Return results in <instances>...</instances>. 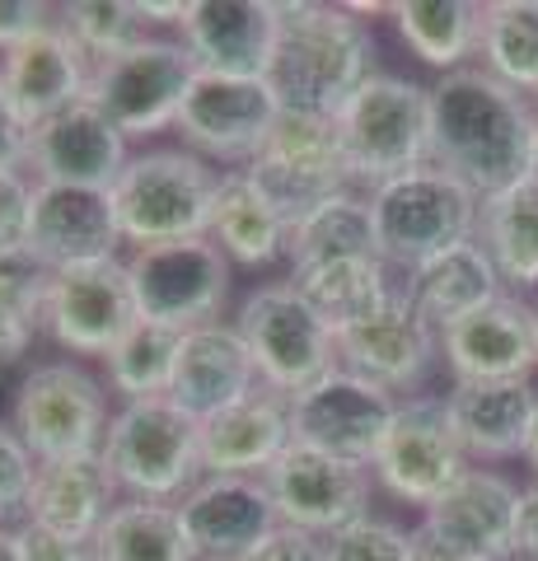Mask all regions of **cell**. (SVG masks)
Segmentation results:
<instances>
[{"instance_id": "32", "label": "cell", "mask_w": 538, "mask_h": 561, "mask_svg": "<svg viewBox=\"0 0 538 561\" xmlns=\"http://www.w3.org/2000/svg\"><path fill=\"white\" fill-rule=\"evenodd\" d=\"M211 239L239 267H267V262L286 257V220L276 216V206L257 192V183L244 169H230L220 179L216 210H211Z\"/></svg>"}, {"instance_id": "37", "label": "cell", "mask_w": 538, "mask_h": 561, "mask_svg": "<svg viewBox=\"0 0 538 561\" xmlns=\"http://www.w3.org/2000/svg\"><path fill=\"white\" fill-rule=\"evenodd\" d=\"M179 346H183V332L160 328V323H136L127 337L103 356V365H108V389L123 393L127 402L169 398L173 370H179Z\"/></svg>"}, {"instance_id": "20", "label": "cell", "mask_w": 538, "mask_h": 561, "mask_svg": "<svg viewBox=\"0 0 538 561\" xmlns=\"http://www.w3.org/2000/svg\"><path fill=\"white\" fill-rule=\"evenodd\" d=\"M179 33L193 66L206 76L267 80L282 14L276 0H187Z\"/></svg>"}, {"instance_id": "6", "label": "cell", "mask_w": 538, "mask_h": 561, "mask_svg": "<svg viewBox=\"0 0 538 561\" xmlns=\"http://www.w3.org/2000/svg\"><path fill=\"white\" fill-rule=\"evenodd\" d=\"M478 210L482 197L459 179H449L436 164L412 169L403 179L370 192V220H375V253L385 267H422L455 243L478 239Z\"/></svg>"}, {"instance_id": "8", "label": "cell", "mask_w": 538, "mask_h": 561, "mask_svg": "<svg viewBox=\"0 0 538 561\" xmlns=\"http://www.w3.org/2000/svg\"><path fill=\"white\" fill-rule=\"evenodd\" d=\"M244 173L276 206V216L286 220V230L295 220H305L309 210H319L323 202L352 192V173H346L337 122L314 117V113H286L282 108L276 127L263 140V150L244 164Z\"/></svg>"}, {"instance_id": "51", "label": "cell", "mask_w": 538, "mask_h": 561, "mask_svg": "<svg viewBox=\"0 0 538 561\" xmlns=\"http://www.w3.org/2000/svg\"><path fill=\"white\" fill-rule=\"evenodd\" d=\"M525 459H529V468L538 472V416H534V431H529V445H525Z\"/></svg>"}, {"instance_id": "25", "label": "cell", "mask_w": 538, "mask_h": 561, "mask_svg": "<svg viewBox=\"0 0 538 561\" xmlns=\"http://www.w3.org/2000/svg\"><path fill=\"white\" fill-rule=\"evenodd\" d=\"M253 389H263V379L253 370V356L234 323H202L183 332L179 346V370H173L169 398L179 402L187 416H216L234 402H244Z\"/></svg>"}, {"instance_id": "9", "label": "cell", "mask_w": 538, "mask_h": 561, "mask_svg": "<svg viewBox=\"0 0 538 561\" xmlns=\"http://www.w3.org/2000/svg\"><path fill=\"white\" fill-rule=\"evenodd\" d=\"M239 337H244L253 370L263 389L295 398L309 383H319L328 370H337V337L323 328V319L295 295L290 280L257 286L239 305Z\"/></svg>"}, {"instance_id": "30", "label": "cell", "mask_w": 538, "mask_h": 561, "mask_svg": "<svg viewBox=\"0 0 538 561\" xmlns=\"http://www.w3.org/2000/svg\"><path fill=\"white\" fill-rule=\"evenodd\" d=\"M286 280L295 286V295L319 313L333 337H342V332L356 328L360 319H370L393 295L389 267L379 257H337V262H323V267L290 272Z\"/></svg>"}, {"instance_id": "22", "label": "cell", "mask_w": 538, "mask_h": 561, "mask_svg": "<svg viewBox=\"0 0 538 561\" xmlns=\"http://www.w3.org/2000/svg\"><path fill=\"white\" fill-rule=\"evenodd\" d=\"M179 524L193 561H244L282 519L263 478H202L179 501Z\"/></svg>"}, {"instance_id": "7", "label": "cell", "mask_w": 538, "mask_h": 561, "mask_svg": "<svg viewBox=\"0 0 538 561\" xmlns=\"http://www.w3.org/2000/svg\"><path fill=\"white\" fill-rule=\"evenodd\" d=\"M10 426L33 449L38 463H57V459L103 454L113 412L103 383L80 360H43L14 389Z\"/></svg>"}, {"instance_id": "21", "label": "cell", "mask_w": 538, "mask_h": 561, "mask_svg": "<svg viewBox=\"0 0 538 561\" xmlns=\"http://www.w3.org/2000/svg\"><path fill=\"white\" fill-rule=\"evenodd\" d=\"M117 243H123V230H117L108 192L33 179L28 257L38 262L43 272L84 267V262H108V257H117Z\"/></svg>"}, {"instance_id": "19", "label": "cell", "mask_w": 538, "mask_h": 561, "mask_svg": "<svg viewBox=\"0 0 538 561\" xmlns=\"http://www.w3.org/2000/svg\"><path fill=\"white\" fill-rule=\"evenodd\" d=\"M436 356H440V332L416 313V305L408 300L403 286H393V295L370 313V319H360L356 328H346L337 337L342 370L370 379L389 393L416 389L431 365H436Z\"/></svg>"}, {"instance_id": "31", "label": "cell", "mask_w": 538, "mask_h": 561, "mask_svg": "<svg viewBox=\"0 0 538 561\" xmlns=\"http://www.w3.org/2000/svg\"><path fill=\"white\" fill-rule=\"evenodd\" d=\"M478 243L488 249L506 286H538V173L482 197Z\"/></svg>"}, {"instance_id": "41", "label": "cell", "mask_w": 538, "mask_h": 561, "mask_svg": "<svg viewBox=\"0 0 538 561\" xmlns=\"http://www.w3.org/2000/svg\"><path fill=\"white\" fill-rule=\"evenodd\" d=\"M33 478H38L33 449L14 435V426H0V529H5L14 515H28Z\"/></svg>"}, {"instance_id": "46", "label": "cell", "mask_w": 538, "mask_h": 561, "mask_svg": "<svg viewBox=\"0 0 538 561\" xmlns=\"http://www.w3.org/2000/svg\"><path fill=\"white\" fill-rule=\"evenodd\" d=\"M511 561H538V482H534V486H519Z\"/></svg>"}, {"instance_id": "39", "label": "cell", "mask_w": 538, "mask_h": 561, "mask_svg": "<svg viewBox=\"0 0 538 561\" xmlns=\"http://www.w3.org/2000/svg\"><path fill=\"white\" fill-rule=\"evenodd\" d=\"M61 28L80 43V51L94 66L146 38L136 0H76V5H61Z\"/></svg>"}, {"instance_id": "44", "label": "cell", "mask_w": 538, "mask_h": 561, "mask_svg": "<svg viewBox=\"0 0 538 561\" xmlns=\"http://www.w3.org/2000/svg\"><path fill=\"white\" fill-rule=\"evenodd\" d=\"M244 561H323V538L290 529V524H276Z\"/></svg>"}, {"instance_id": "49", "label": "cell", "mask_w": 538, "mask_h": 561, "mask_svg": "<svg viewBox=\"0 0 538 561\" xmlns=\"http://www.w3.org/2000/svg\"><path fill=\"white\" fill-rule=\"evenodd\" d=\"M416 561H463V557H455V552H440V548H431V542L416 538Z\"/></svg>"}, {"instance_id": "33", "label": "cell", "mask_w": 538, "mask_h": 561, "mask_svg": "<svg viewBox=\"0 0 538 561\" xmlns=\"http://www.w3.org/2000/svg\"><path fill=\"white\" fill-rule=\"evenodd\" d=\"M398 38L416 61L436 66L440 76L463 70L482 43V5L478 0H398L389 5Z\"/></svg>"}, {"instance_id": "45", "label": "cell", "mask_w": 538, "mask_h": 561, "mask_svg": "<svg viewBox=\"0 0 538 561\" xmlns=\"http://www.w3.org/2000/svg\"><path fill=\"white\" fill-rule=\"evenodd\" d=\"M47 5H38V0H0V51L20 47L24 38H33L38 28H47Z\"/></svg>"}, {"instance_id": "23", "label": "cell", "mask_w": 538, "mask_h": 561, "mask_svg": "<svg viewBox=\"0 0 538 561\" xmlns=\"http://www.w3.org/2000/svg\"><path fill=\"white\" fill-rule=\"evenodd\" d=\"M440 356L455 383L529 379L538 365L534 305L515 300V295H496L492 305H482L478 313L440 332Z\"/></svg>"}, {"instance_id": "27", "label": "cell", "mask_w": 538, "mask_h": 561, "mask_svg": "<svg viewBox=\"0 0 538 561\" xmlns=\"http://www.w3.org/2000/svg\"><path fill=\"white\" fill-rule=\"evenodd\" d=\"M449 421L468 459L478 463H501L519 459L529 445L534 416H538V389L529 379H506V383H455L445 393Z\"/></svg>"}, {"instance_id": "12", "label": "cell", "mask_w": 538, "mask_h": 561, "mask_svg": "<svg viewBox=\"0 0 538 561\" xmlns=\"http://www.w3.org/2000/svg\"><path fill=\"white\" fill-rule=\"evenodd\" d=\"M370 472L393 501L422 505V511L436 505L468 472V454L455 435L445 398H398V412Z\"/></svg>"}, {"instance_id": "29", "label": "cell", "mask_w": 538, "mask_h": 561, "mask_svg": "<svg viewBox=\"0 0 538 561\" xmlns=\"http://www.w3.org/2000/svg\"><path fill=\"white\" fill-rule=\"evenodd\" d=\"M501 286H506V280H501L496 262L488 257V249H482L478 239L455 243V249L426 257L422 267H412L403 280L408 300L436 332L455 328L459 319H468V313L492 305L496 295H506Z\"/></svg>"}, {"instance_id": "50", "label": "cell", "mask_w": 538, "mask_h": 561, "mask_svg": "<svg viewBox=\"0 0 538 561\" xmlns=\"http://www.w3.org/2000/svg\"><path fill=\"white\" fill-rule=\"evenodd\" d=\"M0 561H20V542H14V529H0Z\"/></svg>"}, {"instance_id": "40", "label": "cell", "mask_w": 538, "mask_h": 561, "mask_svg": "<svg viewBox=\"0 0 538 561\" xmlns=\"http://www.w3.org/2000/svg\"><path fill=\"white\" fill-rule=\"evenodd\" d=\"M323 561H416V534L393 519L366 515L323 538Z\"/></svg>"}, {"instance_id": "16", "label": "cell", "mask_w": 538, "mask_h": 561, "mask_svg": "<svg viewBox=\"0 0 538 561\" xmlns=\"http://www.w3.org/2000/svg\"><path fill=\"white\" fill-rule=\"evenodd\" d=\"M282 117L267 80H234V76H206L197 70L179 108V136L193 154L249 164L263 150L267 131Z\"/></svg>"}, {"instance_id": "52", "label": "cell", "mask_w": 538, "mask_h": 561, "mask_svg": "<svg viewBox=\"0 0 538 561\" xmlns=\"http://www.w3.org/2000/svg\"><path fill=\"white\" fill-rule=\"evenodd\" d=\"M534 337H538V305H534Z\"/></svg>"}, {"instance_id": "18", "label": "cell", "mask_w": 538, "mask_h": 561, "mask_svg": "<svg viewBox=\"0 0 538 561\" xmlns=\"http://www.w3.org/2000/svg\"><path fill=\"white\" fill-rule=\"evenodd\" d=\"M519 486L496 468H468L436 505L422 511V542L463 561H511Z\"/></svg>"}, {"instance_id": "48", "label": "cell", "mask_w": 538, "mask_h": 561, "mask_svg": "<svg viewBox=\"0 0 538 561\" xmlns=\"http://www.w3.org/2000/svg\"><path fill=\"white\" fill-rule=\"evenodd\" d=\"M187 0H169V5H154V0H136V14L141 24H183Z\"/></svg>"}, {"instance_id": "38", "label": "cell", "mask_w": 538, "mask_h": 561, "mask_svg": "<svg viewBox=\"0 0 538 561\" xmlns=\"http://www.w3.org/2000/svg\"><path fill=\"white\" fill-rule=\"evenodd\" d=\"M47 272L28 253L0 257V365H20L43 328Z\"/></svg>"}, {"instance_id": "3", "label": "cell", "mask_w": 538, "mask_h": 561, "mask_svg": "<svg viewBox=\"0 0 538 561\" xmlns=\"http://www.w3.org/2000/svg\"><path fill=\"white\" fill-rule=\"evenodd\" d=\"M220 179L211 164L193 150H146L131 154L127 169L113 183V216L123 243L154 249V243L206 239Z\"/></svg>"}, {"instance_id": "15", "label": "cell", "mask_w": 538, "mask_h": 561, "mask_svg": "<svg viewBox=\"0 0 538 561\" xmlns=\"http://www.w3.org/2000/svg\"><path fill=\"white\" fill-rule=\"evenodd\" d=\"M141 323L127 280V257L84 262V267L47 272L43 328L71 356H108Z\"/></svg>"}, {"instance_id": "10", "label": "cell", "mask_w": 538, "mask_h": 561, "mask_svg": "<svg viewBox=\"0 0 538 561\" xmlns=\"http://www.w3.org/2000/svg\"><path fill=\"white\" fill-rule=\"evenodd\" d=\"M127 280L136 319L187 332L216 323L225 295H230V257L220 253L211 234L154 243V249H136L127 257Z\"/></svg>"}, {"instance_id": "4", "label": "cell", "mask_w": 538, "mask_h": 561, "mask_svg": "<svg viewBox=\"0 0 538 561\" xmlns=\"http://www.w3.org/2000/svg\"><path fill=\"white\" fill-rule=\"evenodd\" d=\"M103 463L127 496L179 505L202 482V421L173 398L123 402L103 440Z\"/></svg>"}, {"instance_id": "1", "label": "cell", "mask_w": 538, "mask_h": 561, "mask_svg": "<svg viewBox=\"0 0 538 561\" xmlns=\"http://www.w3.org/2000/svg\"><path fill=\"white\" fill-rule=\"evenodd\" d=\"M538 113L534 99L511 90L482 66L449 70L431 84V164L478 197L534 173Z\"/></svg>"}, {"instance_id": "42", "label": "cell", "mask_w": 538, "mask_h": 561, "mask_svg": "<svg viewBox=\"0 0 538 561\" xmlns=\"http://www.w3.org/2000/svg\"><path fill=\"white\" fill-rule=\"evenodd\" d=\"M33 179L24 169H0V257L28 253Z\"/></svg>"}, {"instance_id": "34", "label": "cell", "mask_w": 538, "mask_h": 561, "mask_svg": "<svg viewBox=\"0 0 538 561\" xmlns=\"http://www.w3.org/2000/svg\"><path fill=\"white\" fill-rule=\"evenodd\" d=\"M337 257H379L375 253V220H370V197L360 192H342V197L323 202L295 220L286 230V262L290 272L323 267Z\"/></svg>"}, {"instance_id": "17", "label": "cell", "mask_w": 538, "mask_h": 561, "mask_svg": "<svg viewBox=\"0 0 538 561\" xmlns=\"http://www.w3.org/2000/svg\"><path fill=\"white\" fill-rule=\"evenodd\" d=\"M90 76H94V61L61 28V20H51L20 47L0 51V108L24 131H33L57 113L76 108L90 94Z\"/></svg>"}, {"instance_id": "54", "label": "cell", "mask_w": 538, "mask_h": 561, "mask_svg": "<svg viewBox=\"0 0 538 561\" xmlns=\"http://www.w3.org/2000/svg\"><path fill=\"white\" fill-rule=\"evenodd\" d=\"M534 113H538V94H534Z\"/></svg>"}, {"instance_id": "2", "label": "cell", "mask_w": 538, "mask_h": 561, "mask_svg": "<svg viewBox=\"0 0 538 561\" xmlns=\"http://www.w3.org/2000/svg\"><path fill=\"white\" fill-rule=\"evenodd\" d=\"M282 33L267 66V84L286 113L337 117L375 80V33L352 5L323 0H276Z\"/></svg>"}, {"instance_id": "13", "label": "cell", "mask_w": 538, "mask_h": 561, "mask_svg": "<svg viewBox=\"0 0 538 561\" xmlns=\"http://www.w3.org/2000/svg\"><path fill=\"white\" fill-rule=\"evenodd\" d=\"M393 412L398 398L389 389L337 365L319 383H309L305 393L290 398V440L370 468L389 435Z\"/></svg>"}, {"instance_id": "11", "label": "cell", "mask_w": 538, "mask_h": 561, "mask_svg": "<svg viewBox=\"0 0 538 561\" xmlns=\"http://www.w3.org/2000/svg\"><path fill=\"white\" fill-rule=\"evenodd\" d=\"M197 66L187 57L183 43L173 38H146L131 43L127 51L99 61L90 76V99L94 108L113 122L127 140L131 136H154L179 122L183 94L193 84Z\"/></svg>"}, {"instance_id": "24", "label": "cell", "mask_w": 538, "mask_h": 561, "mask_svg": "<svg viewBox=\"0 0 538 561\" xmlns=\"http://www.w3.org/2000/svg\"><path fill=\"white\" fill-rule=\"evenodd\" d=\"M127 160H131L127 136L117 131L90 99H80L76 108H66L28 131V169L38 183L113 192Z\"/></svg>"}, {"instance_id": "5", "label": "cell", "mask_w": 538, "mask_h": 561, "mask_svg": "<svg viewBox=\"0 0 538 561\" xmlns=\"http://www.w3.org/2000/svg\"><path fill=\"white\" fill-rule=\"evenodd\" d=\"M352 187H385L431 164V90L403 76H375L333 117Z\"/></svg>"}, {"instance_id": "47", "label": "cell", "mask_w": 538, "mask_h": 561, "mask_svg": "<svg viewBox=\"0 0 538 561\" xmlns=\"http://www.w3.org/2000/svg\"><path fill=\"white\" fill-rule=\"evenodd\" d=\"M0 169H28V131L0 108Z\"/></svg>"}, {"instance_id": "14", "label": "cell", "mask_w": 538, "mask_h": 561, "mask_svg": "<svg viewBox=\"0 0 538 561\" xmlns=\"http://www.w3.org/2000/svg\"><path fill=\"white\" fill-rule=\"evenodd\" d=\"M370 478L375 472L366 463H346L337 454H323L295 440L263 472L276 519L314 538H333L346 524L370 515Z\"/></svg>"}, {"instance_id": "53", "label": "cell", "mask_w": 538, "mask_h": 561, "mask_svg": "<svg viewBox=\"0 0 538 561\" xmlns=\"http://www.w3.org/2000/svg\"><path fill=\"white\" fill-rule=\"evenodd\" d=\"M534 173H538V150H534Z\"/></svg>"}, {"instance_id": "26", "label": "cell", "mask_w": 538, "mask_h": 561, "mask_svg": "<svg viewBox=\"0 0 538 561\" xmlns=\"http://www.w3.org/2000/svg\"><path fill=\"white\" fill-rule=\"evenodd\" d=\"M290 449V398L253 389L244 402L202 421L206 478H263Z\"/></svg>"}, {"instance_id": "28", "label": "cell", "mask_w": 538, "mask_h": 561, "mask_svg": "<svg viewBox=\"0 0 538 561\" xmlns=\"http://www.w3.org/2000/svg\"><path fill=\"white\" fill-rule=\"evenodd\" d=\"M117 505V482L103 454H84V459H57V463H38L33 478V496H28V524L76 538V542H94L103 519Z\"/></svg>"}, {"instance_id": "43", "label": "cell", "mask_w": 538, "mask_h": 561, "mask_svg": "<svg viewBox=\"0 0 538 561\" xmlns=\"http://www.w3.org/2000/svg\"><path fill=\"white\" fill-rule=\"evenodd\" d=\"M14 542H20V561H99L94 542L61 538V534L43 529V524H28V519L14 529Z\"/></svg>"}, {"instance_id": "36", "label": "cell", "mask_w": 538, "mask_h": 561, "mask_svg": "<svg viewBox=\"0 0 538 561\" xmlns=\"http://www.w3.org/2000/svg\"><path fill=\"white\" fill-rule=\"evenodd\" d=\"M478 57L511 90L538 94V0H488Z\"/></svg>"}, {"instance_id": "35", "label": "cell", "mask_w": 538, "mask_h": 561, "mask_svg": "<svg viewBox=\"0 0 538 561\" xmlns=\"http://www.w3.org/2000/svg\"><path fill=\"white\" fill-rule=\"evenodd\" d=\"M99 561H193V548L183 538L179 505L164 501H117L94 538Z\"/></svg>"}]
</instances>
